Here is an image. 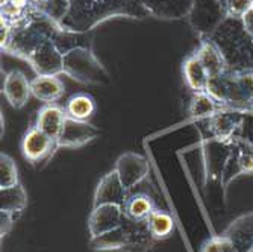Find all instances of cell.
I'll list each match as a JSON object with an SVG mask.
<instances>
[{"label": "cell", "mask_w": 253, "mask_h": 252, "mask_svg": "<svg viewBox=\"0 0 253 252\" xmlns=\"http://www.w3.org/2000/svg\"><path fill=\"white\" fill-rule=\"evenodd\" d=\"M12 25L6 18H0V46H2V50H6L11 44L12 40Z\"/></svg>", "instance_id": "cell-26"}, {"label": "cell", "mask_w": 253, "mask_h": 252, "mask_svg": "<svg viewBox=\"0 0 253 252\" xmlns=\"http://www.w3.org/2000/svg\"><path fill=\"white\" fill-rule=\"evenodd\" d=\"M127 198H129V190H126L123 182L120 181L117 170L114 169L112 172L105 175L99 182L94 195L93 207H99V205L103 203H114L119 205V207H125Z\"/></svg>", "instance_id": "cell-7"}, {"label": "cell", "mask_w": 253, "mask_h": 252, "mask_svg": "<svg viewBox=\"0 0 253 252\" xmlns=\"http://www.w3.org/2000/svg\"><path fill=\"white\" fill-rule=\"evenodd\" d=\"M49 0H31V6H34V8H37V9H40V8H42L45 3H47Z\"/></svg>", "instance_id": "cell-31"}, {"label": "cell", "mask_w": 253, "mask_h": 252, "mask_svg": "<svg viewBox=\"0 0 253 252\" xmlns=\"http://www.w3.org/2000/svg\"><path fill=\"white\" fill-rule=\"evenodd\" d=\"M3 95L12 108L20 109L26 105L29 96L32 95L31 93V82L21 72L12 70L5 78Z\"/></svg>", "instance_id": "cell-10"}, {"label": "cell", "mask_w": 253, "mask_h": 252, "mask_svg": "<svg viewBox=\"0 0 253 252\" xmlns=\"http://www.w3.org/2000/svg\"><path fill=\"white\" fill-rule=\"evenodd\" d=\"M53 149H56V142L50 139L47 134H44L41 129H38L37 126L31 128L21 142L23 155L31 163H37L40 159L45 158L49 153L53 152Z\"/></svg>", "instance_id": "cell-9"}, {"label": "cell", "mask_w": 253, "mask_h": 252, "mask_svg": "<svg viewBox=\"0 0 253 252\" xmlns=\"http://www.w3.org/2000/svg\"><path fill=\"white\" fill-rule=\"evenodd\" d=\"M250 109L253 111V102H252V105H250Z\"/></svg>", "instance_id": "cell-33"}, {"label": "cell", "mask_w": 253, "mask_h": 252, "mask_svg": "<svg viewBox=\"0 0 253 252\" xmlns=\"http://www.w3.org/2000/svg\"><path fill=\"white\" fill-rule=\"evenodd\" d=\"M14 213H6V211H2L0 213V220H2V226H0V234L6 236L11 230H12V225H14Z\"/></svg>", "instance_id": "cell-28"}, {"label": "cell", "mask_w": 253, "mask_h": 252, "mask_svg": "<svg viewBox=\"0 0 253 252\" xmlns=\"http://www.w3.org/2000/svg\"><path fill=\"white\" fill-rule=\"evenodd\" d=\"M123 219L125 210L119 205L103 203L99 205V207H93V211H91V216L88 219V231L91 239L112 231L114 228L122 225Z\"/></svg>", "instance_id": "cell-5"}, {"label": "cell", "mask_w": 253, "mask_h": 252, "mask_svg": "<svg viewBox=\"0 0 253 252\" xmlns=\"http://www.w3.org/2000/svg\"><path fill=\"white\" fill-rule=\"evenodd\" d=\"M99 134V128L88 123L86 120H76L67 116L62 131L56 140V148H79L97 139Z\"/></svg>", "instance_id": "cell-4"}, {"label": "cell", "mask_w": 253, "mask_h": 252, "mask_svg": "<svg viewBox=\"0 0 253 252\" xmlns=\"http://www.w3.org/2000/svg\"><path fill=\"white\" fill-rule=\"evenodd\" d=\"M252 2H253V0H252Z\"/></svg>", "instance_id": "cell-35"}, {"label": "cell", "mask_w": 253, "mask_h": 252, "mask_svg": "<svg viewBox=\"0 0 253 252\" xmlns=\"http://www.w3.org/2000/svg\"><path fill=\"white\" fill-rule=\"evenodd\" d=\"M196 55L200 59V62L203 64L205 70L210 75V78H217L227 72V65L224 62V58L211 38L202 40L200 48L197 49Z\"/></svg>", "instance_id": "cell-13"}, {"label": "cell", "mask_w": 253, "mask_h": 252, "mask_svg": "<svg viewBox=\"0 0 253 252\" xmlns=\"http://www.w3.org/2000/svg\"><path fill=\"white\" fill-rule=\"evenodd\" d=\"M202 252H235V248L231 240L221 234L206 240L202 246Z\"/></svg>", "instance_id": "cell-24"}, {"label": "cell", "mask_w": 253, "mask_h": 252, "mask_svg": "<svg viewBox=\"0 0 253 252\" xmlns=\"http://www.w3.org/2000/svg\"><path fill=\"white\" fill-rule=\"evenodd\" d=\"M220 2H221L223 5H226V2H227V0H220Z\"/></svg>", "instance_id": "cell-32"}, {"label": "cell", "mask_w": 253, "mask_h": 252, "mask_svg": "<svg viewBox=\"0 0 253 252\" xmlns=\"http://www.w3.org/2000/svg\"><path fill=\"white\" fill-rule=\"evenodd\" d=\"M129 242V223L125 216L120 226L114 228L99 237H93L89 240V246L94 251H125Z\"/></svg>", "instance_id": "cell-15"}, {"label": "cell", "mask_w": 253, "mask_h": 252, "mask_svg": "<svg viewBox=\"0 0 253 252\" xmlns=\"http://www.w3.org/2000/svg\"><path fill=\"white\" fill-rule=\"evenodd\" d=\"M9 2H11L12 5H15L17 8L25 9V11L31 6V0H9Z\"/></svg>", "instance_id": "cell-30"}, {"label": "cell", "mask_w": 253, "mask_h": 252, "mask_svg": "<svg viewBox=\"0 0 253 252\" xmlns=\"http://www.w3.org/2000/svg\"><path fill=\"white\" fill-rule=\"evenodd\" d=\"M221 103H218L210 93L202 91V93H194L190 102L188 112L193 119L202 120V119H211L212 116L221 109Z\"/></svg>", "instance_id": "cell-20"}, {"label": "cell", "mask_w": 253, "mask_h": 252, "mask_svg": "<svg viewBox=\"0 0 253 252\" xmlns=\"http://www.w3.org/2000/svg\"><path fill=\"white\" fill-rule=\"evenodd\" d=\"M147 226L155 240H163V239H167L173 233L174 222L169 213L155 208L153 213L147 219Z\"/></svg>", "instance_id": "cell-22"}, {"label": "cell", "mask_w": 253, "mask_h": 252, "mask_svg": "<svg viewBox=\"0 0 253 252\" xmlns=\"http://www.w3.org/2000/svg\"><path fill=\"white\" fill-rule=\"evenodd\" d=\"M182 75H183V79H185L187 85L194 91V93L206 91V87H208V82H210V75L206 73L203 64L200 62V59L197 58L196 53H193L191 56H188L185 61H183Z\"/></svg>", "instance_id": "cell-16"}, {"label": "cell", "mask_w": 253, "mask_h": 252, "mask_svg": "<svg viewBox=\"0 0 253 252\" xmlns=\"http://www.w3.org/2000/svg\"><path fill=\"white\" fill-rule=\"evenodd\" d=\"M116 170L120 176V181L123 182V186L129 192L140 184L143 179H146L150 172L147 159L138 153L122 155L116 163Z\"/></svg>", "instance_id": "cell-6"}, {"label": "cell", "mask_w": 253, "mask_h": 252, "mask_svg": "<svg viewBox=\"0 0 253 252\" xmlns=\"http://www.w3.org/2000/svg\"><path fill=\"white\" fill-rule=\"evenodd\" d=\"M65 119H67L65 109H62L61 106L55 103H45L38 111L35 126L56 142L62 131V126L65 123Z\"/></svg>", "instance_id": "cell-12"}, {"label": "cell", "mask_w": 253, "mask_h": 252, "mask_svg": "<svg viewBox=\"0 0 253 252\" xmlns=\"http://www.w3.org/2000/svg\"><path fill=\"white\" fill-rule=\"evenodd\" d=\"M18 184V170L14 159L5 153L0 155V189Z\"/></svg>", "instance_id": "cell-23"}, {"label": "cell", "mask_w": 253, "mask_h": 252, "mask_svg": "<svg viewBox=\"0 0 253 252\" xmlns=\"http://www.w3.org/2000/svg\"><path fill=\"white\" fill-rule=\"evenodd\" d=\"M252 8H253L252 0H227L224 5L226 15L232 18H241Z\"/></svg>", "instance_id": "cell-25"}, {"label": "cell", "mask_w": 253, "mask_h": 252, "mask_svg": "<svg viewBox=\"0 0 253 252\" xmlns=\"http://www.w3.org/2000/svg\"><path fill=\"white\" fill-rule=\"evenodd\" d=\"M149 15L163 20H180L188 17L193 0H141Z\"/></svg>", "instance_id": "cell-8"}, {"label": "cell", "mask_w": 253, "mask_h": 252, "mask_svg": "<svg viewBox=\"0 0 253 252\" xmlns=\"http://www.w3.org/2000/svg\"><path fill=\"white\" fill-rule=\"evenodd\" d=\"M240 123H241L240 112L235 109H226L224 106H221V109L215 114V116H212L210 119L211 131L214 132L215 139H218V140L231 139V135L240 126Z\"/></svg>", "instance_id": "cell-17"}, {"label": "cell", "mask_w": 253, "mask_h": 252, "mask_svg": "<svg viewBox=\"0 0 253 252\" xmlns=\"http://www.w3.org/2000/svg\"><path fill=\"white\" fill-rule=\"evenodd\" d=\"M210 38L220 49L227 70L253 72V37L246 32L241 18L226 17Z\"/></svg>", "instance_id": "cell-2"}, {"label": "cell", "mask_w": 253, "mask_h": 252, "mask_svg": "<svg viewBox=\"0 0 253 252\" xmlns=\"http://www.w3.org/2000/svg\"><path fill=\"white\" fill-rule=\"evenodd\" d=\"M28 205V195L21 184L0 189V211L20 214Z\"/></svg>", "instance_id": "cell-18"}, {"label": "cell", "mask_w": 253, "mask_h": 252, "mask_svg": "<svg viewBox=\"0 0 253 252\" xmlns=\"http://www.w3.org/2000/svg\"><path fill=\"white\" fill-rule=\"evenodd\" d=\"M226 17L224 5L220 0H193L187 18L200 37H211Z\"/></svg>", "instance_id": "cell-3"}, {"label": "cell", "mask_w": 253, "mask_h": 252, "mask_svg": "<svg viewBox=\"0 0 253 252\" xmlns=\"http://www.w3.org/2000/svg\"><path fill=\"white\" fill-rule=\"evenodd\" d=\"M31 93L38 101L53 103L64 95V84L59 78L52 75H37L31 81Z\"/></svg>", "instance_id": "cell-14"}, {"label": "cell", "mask_w": 253, "mask_h": 252, "mask_svg": "<svg viewBox=\"0 0 253 252\" xmlns=\"http://www.w3.org/2000/svg\"><path fill=\"white\" fill-rule=\"evenodd\" d=\"M96 111V101L86 93L72 96L65 103V112L68 117L76 120H86Z\"/></svg>", "instance_id": "cell-21"}, {"label": "cell", "mask_w": 253, "mask_h": 252, "mask_svg": "<svg viewBox=\"0 0 253 252\" xmlns=\"http://www.w3.org/2000/svg\"><path fill=\"white\" fill-rule=\"evenodd\" d=\"M123 210L126 217L136 222H146L155 210V203L147 195L135 193V195H129Z\"/></svg>", "instance_id": "cell-19"}, {"label": "cell", "mask_w": 253, "mask_h": 252, "mask_svg": "<svg viewBox=\"0 0 253 252\" xmlns=\"http://www.w3.org/2000/svg\"><path fill=\"white\" fill-rule=\"evenodd\" d=\"M232 242L235 252H252L253 249V213L232 222L223 233Z\"/></svg>", "instance_id": "cell-11"}, {"label": "cell", "mask_w": 253, "mask_h": 252, "mask_svg": "<svg viewBox=\"0 0 253 252\" xmlns=\"http://www.w3.org/2000/svg\"><path fill=\"white\" fill-rule=\"evenodd\" d=\"M65 12L59 25L72 32L85 34L112 17L146 18L141 0H62Z\"/></svg>", "instance_id": "cell-1"}, {"label": "cell", "mask_w": 253, "mask_h": 252, "mask_svg": "<svg viewBox=\"0 0 253 252\" xmlns=\"http://www.w3.org/2000/svg\"><path fill=\"white\" fill-rule=\"evenodd\" d=\"M241 23H243V26L246 29L247 34H250L253 37V8L249 9L243 17H241Z\"/></svg>", "instance_id": "cell-29"}, {"label": "cell", "mask_w": 253, "mask_h": 252, "mask_svg": "<svg viewBox=\"0 0 253 252\" xmlns=\"http://www.w3.org/2000/svg\"><path fill=\"white\" fill-rule=\"evenodd\" d=\"M240 172L252 173L253 172V152H241L238 156Z\"/></svg>", "instance_id": "cell-27"}, {"label": "cell", "mask_w": 253, "mask_h": 252, "mask_svg": "<svg viewBox=\"0 0 253 252\" xmlns=\"http://www.w3.org/2000/svg\"><path fill=\"white\" fill-rule=\"evenodd\" d=\"M252 252H253V249H252Z\"/></svg>", "instance_id": "cell-34"}]
</instances>
